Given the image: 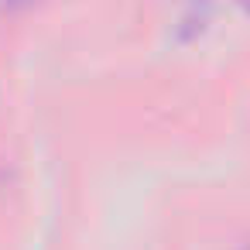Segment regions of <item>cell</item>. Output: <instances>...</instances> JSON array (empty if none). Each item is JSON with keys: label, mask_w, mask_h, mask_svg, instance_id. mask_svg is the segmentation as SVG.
I'll return each mask as SVG.
<instances>
[{"label": "cell", "mask_w": 250, "mask_h": 250, "mask_svg": "<svg viewBox=\"0 0 250 250\" xmlns=\"http://www.w3.org/2000/svg\"><path fill=\"white\" fill-rule=\"evenodd\" d=\"M7 4H24V0H7Z\"/></svg>", "instance_id": "6da1fadb"}, {"label": "cell", "mask_w": 250, "mask_h": 250, "mask_svg": "<svg viewBox=\"0 0 250 250\" xmlns=\"http://www.w3.org/2000/svg\"><path fill=\"white\" fill-rule=\"evenodd\" d=\"M240 4H247V7H250V0H240Z\"/></svg>", "instance_id": "7a4b0ae2"}]
</instances>
